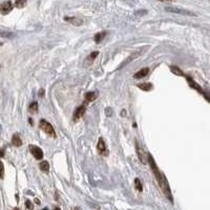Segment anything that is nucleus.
Here are the masks:
<instances>
[{"instance_id": "obj_18", "label": "nucleus", "mask_w": 210, "mask_h": 210, "mask_svg": "<svg viewBox=\"0 0 210 210\" xmlns=\"http://www.w3.org/2000/svg\"><path fill=\"white\" fill-rule=\"evenodd\" d=\"M29 110L31 113H37L38 111V103L37 102H32L31 105L29 106Z\"/></svg>"}, {"instance_id": "obj_19", "label": "nucleus", "mask_w": 210, "mask_h": 210, "mask_svg": "<svg viewBox=\"0 0 210 210\" xmlns=\"http://www.w3.org/2000/svg\"><path fill=\"white\" fill-rule=\"evenodd\" d=\"M4 178V166L3 163L0 161V179H3Z\"/></svg>"}, {"instance_id": "obj_11", "label": "nucleus", "mask_w": 210, "mask_h": 210, "mask_svg": "<svg viewBox=\"0 0 210 210\" xmlns=\"http://www.w3.org/2000/svg\"><path fill=\"white\" fill-rule=\"evenodd\" d=\"M12 144L14 146H17V147H19V146L22 145V140H21V138H20L19 134H15L13 136V138H12Z\"/></svg>"}, {"instance_id": "obj_7", "label": "nucleus", "mask_w": 210, "mask_h": 210, "mask_svg": "<svg viewBox=\"0 0 210 210\" xmlns=\"http://www.w3.org/2000/svg\"><path fill=\"white\" fill-rule=\"evenodd\" d=\"M137 144V152H138V158H139V160H140L142 163H146L147 162V160H146V154H145V151L143 150V148H141V146L140 144H139L138 142L136 143Z\"/></svg>"}, {"instance_id": "obj_5", "label": "nucleus", "mask_w": 210, "mask_h": 210, "mask_svg": "<svg viewBox=\"0 0 210 210\" xmlns=\"http://www.w3.org/2000/svg\"><path fill=\"white\" fill-rule=\"evenodd\" d=\"M13 10V3L11 1H5L0 5V13L2 15H8Z\"/></svg>"}, {"instance_id": "obj_10", "label": "nucleus", "mask_w": 210, "mask_h": 210, "mask_svg": "<svg viewBox=\"0 0 210 210\" xmlns=\"http://www.w3.org/2000/svg\"><path fill=\"white\" fill-rule=\"evenodd\" d=\"M64 20L67 22H70V23L74 24V25H76V26H80L83 23V21H82L81 19L76 18V17H64Z\"/></svg>"}, {"instance_id": "obj_29", "label": "nucleus", "mask_w": 210, "mask_h": 210, "mask_svg": "<svg viewBox=\"0 0 210 210\" xmlns=\"http://www.w3.org/2000/svg\"><path fill=\"white\" fill-rule=\"evenodd\" d=\"M42 210H49V209H47V208H44V209H42Z\"/></svg>"}, {"instance_id": "obj_28", "label": "nucleus", "mask_w": 210, "mask_h": 210, "mask_svg": "<svg viewBox=\"0 0 210 210\" xmlns=\"http://www.w3.org/2000/svg\"><path fill=\"white\" fill-rule=\"evenodd\" d=\"M14 210H20L19 208H15V209H14Z\"/></svg>"}, {"instance_id": "obj_24", "label": "nucleus", "mask_w": 210, "mask_h": 210, "mask_svg": "<svg viewBox=\"0 0 210 210\" xmlns=\"http://www.w3.org/2000/svg\"><path fill=\"white\" fill-rule=\"evenodd\" d=\"M4 151H5V148H4V147L0 148V158L4 157Z\"/></svg>"}, {"instance_id": "obj_14", "label": "nucleus", "mask_w": 210, "mask_h": 210, "mask_svg": "<svg viewBox=\"0 0 210 210\" xmlns=\"http://www.w3.org/2000/svg\"><path fill=\"white\" fill-rule=\"evenodd\" d=\"M138 87L140 90H143L145 92H149L150 90H152V84L151 83H142V84H138Z\"/></svg>"}, {"instance_id": "obj_9", "label": "nucleus", "mask_w": 210, "mask_h": 210, "mask_svg": "<svg viewBox=\"0 0 210 210\" xmlns=\"http://www.w3.org/2000/svg\"><path fill=\"white\" fill-rule=\"evenodd\" d=\"M148 73H149V68L144 67V68H142V69L139 70L138 73H136V74L134 75V79H142V78H144V77L147 76Z\"/></svg>"}, {"instance_id": "obj_30", "label": "nucleus", "mask_w": 210, "mask_h": 210, "mask_svg": "<svg viewBox=\"0 0 210 210\" xmlns=\"http://www.w3.org/2000/svg\"><path fill=\"white\" fill-rule=\"evenodd\" d=\"M0 45H1V43H0Z\"/></svg>"}, {"instance_id": "obj_21", "label": "nucleus", "mask_w": 210, "mask_h": 210, "mask_svg": "<svg viewBox=\"0 0 210 210\" xmlns=\"http://www.w3.org/2000/svg\"><path fill=\"white\" fill-rule=\"evenodd\" d=\"M98 55H99V52H93V54L90 55V57H88V60H90V61L95 60V59L98 57Z\"/></svg>"}, {"instance_id": "obj_26", "label": "nucleus", "mask_w": 210, "mask_h": 210, "mask_svg": "<svg viewBox=\"0 0 210 210\" xmlns=\"http://www.w3.org/2000/svg\"><path fill=\"white\" fill-rule=\"evenodd\" d=\"M159 1H162V2H168V1H173V0H159Z\"/></svg>"}, {"instance_id": "obj_27", "label": "nucleus", "mask_w": 210, "mask_h": 210, "mask_svg": "<svg viewBox=\"0 0 210 210\" xmlns=\"http://www.w3.org/2000/svg\"><path fill=\"white\" fill-rule=\"evenodd\" d=\"M55 210H61L60 208H58V207H57V208H55Z\"/></svg>"}, {"instance_id": "obj_2", "label": "nucleus", "mask_w": 210, "mask_h": 210, "mask_svg": "<svg viewBox=\"0 0 210 210\" xmlns=\"http://www.w3.org/2000/svg\"><path fill=\"white\" fill-rule=\"evenodd\" d=\"M97 149H98V151H99V154H102V156H104V157L108 156V150H107V147H106V144H105L104 139L100 138L99 140H98Z\"/></svg>"}, {"instance_id": "obj_1", "label": "nucleus", "mask_w": 210, "mask_h": 210, "mask_svg": "<svg viewBox=\"0 0 210 210\" xmlns=\"http://www.w3.org/2000/svg\"><path fill=\"white\" fill-rule=\"evenodd\" d=\"M39 127H40L41 130L44 131L45 134H47L49 136L52 137V138H56V132H55V129L52 128L51 123H49L46 120L42 119V120L39 122Z\"/></svg>"}, {"instance_id": "obj_6", "label": "nucleus", "mask_w": 210, "mask_h": 210, "mask_svg": "<svg viewBox=\"0 0 210 210\" xmlns=\"http://www.w3.org/2000/svg\"><path fill=\"white\" fill-rule=\"evenodd\" d=\"M85 110H86L85 105H80L74 113V121H78L80 118L83 117L84 113H85Z\"/></svg>"}, {"instance_id": "obj_20", "label": "nucleus", "mask_w": 210, "mask_h": 210, "mask_svg": "<svg viewBox=\"0 0 210 210\" xmlns=\"http://www.w3.org/2000/svg\"><path fill=\"white\" fill-rule=\"evenodd\" d=\"M171 70H172L174 74H177V75H184L183 73L180 70V68L179 67H177V66H171Z\"/></svg>"}, {"instance_id": "obj_8", "label": "nucleus", "mask_w": 210, "mask_h": 210, "mask_svg": "<svg viewBox=\"0 0 210 210\" xmlns=\"http://www.w3.org/2000/svg\"><path fill=\"white\" fill-rule=\"evenodd\" d=\"M183 76L185 77V78H186V79H187V81H188L189 85H190V86H191V87H192V88H195V90H198V92H200V93H203V95H204V96H205V97H206V99H208V98H207V96H206V93H205L204 92H203V90H202V88H201V87H200V86H198V84H197V83H195V81H193V80H191V79H190V77L186 76V75H183Z\"/></svg>"}, {"instance_id": "obj_22", "label": "nucleus", "mask_w": 210, "mask_h": 210, "mask_svg": "<svg viewBox=\"0 0 210 210\" xmlns=\"http://www.w3.org/2000/svg\"><path fill=\"white\" fill-rule=\"evenodd\" d=\"M12 33H5V32H0V37H12Z\"/></svg>"}, {"instance_id": "obj_4", "label": "nucleus", "mask_w": 210, "mask_h": 210, "mask_svg": "<svg viewBox=\"0 0 210 210\" xmlns=\"http://www.w3.org/2000/svg\"><path fill=\"white\" fill-rule=\"evenodd\" d=\"M29 150H31V152L33 154V156H34V158H35L36 160H41L43 158L42 149H41L40 147H38V146L31 145V146H29Z\"/></svg>"}, {"instance_id": "obj_16", "label": "nucleus", "mask_w": 210, "mask_h": 210, "mask_svg": "<svg viewBox=\"0 0 210 210\" xmlns=\"http://www.w3.org/2000/svg\"><path fill=\"white\" fill-rule=\"evenodd\" d=\"M134 187H136V189L138 191H143V184L141 183V180L140 179H138L137 178L136 180H134Z\"/></svg>"}, {"instance_id": "obj_3", "label": "nucleus", "mask_w": 210, "mask_h": 210, "mask_svg": "<svg viewBox=\"0 0 210 210\" xmlns=\"http://www.w3.org/2000/svg\"><path fill=\"white\" fill-rule=\"evenodd\" d=\"M165 11L170 13H175V14H181V15H188V16H195V13L189 12V11L186 10H182V8H172V6H166Z\"/></svg>"}, {"instance_id": "obj_12", "label": "nucleus", "mask_w": 210, "mask_h": 210, "mask_svg": "<svg viewBox=\"0 0 210 210\" xmlns=\"http://www.w3.org/2000/svg\"><path fill=\"white\" fill-rule=\"evenodd\" d=\"M98 97V93L97 92H88L85 95V100L87 102H93L97 99Z\"/></svg>"}, {"instance_id": "obj_13", "label": "nucleus", "mask_w": 210, "mask_h": 210, "mask_svg": "<svg viewBox=\"0 0 210 210\" xmlns=\"http://www.w3.org/2000/svg\"><path fill=\"white\" fill-rule=\"evenodd\" d=\"M106 35H107V32H100V33H97L95 35V37H93V40H95L96 43H100L104 39Z\"/></svg>"}, {"instance_id": "obj_25", "label": "nucleus", "mask_w": 210, "mask_h": 210, "mask_svg": "<svg viewBox=\"0 0 210 210\" xmlns=\"http://www.w3.org/2000/svg\"><path fill=\"white\" fill-rule=\"evenodd\" d=\"M44 90H39V97H44Z\"/></svg>"}, {"instance_id": "obj_15", "label": "nucleus", "mask_w": 210, "mask_h": 210, "mask_svg": "<svg viewBox=\"0 0 210 210\" xmlns=\"http://www.w3.org/2000/svg\"><path fill=\"white\" fill-rule=\"evenodd\" d=\"M39 167H40V169L43 171V172H49V162H47V161L41 162V163L39 164Z\"/></svg>"}, {"instance_id": "obj_23", "label": "nucleus", "mask_w": 210, "mask_h": 210, "mask_svg": "<svg viewBox=\"0 0 210 210\" xmlns=\"http://www.w3.org/2000/svg\"><path fill=\"white\" fill-rule=\"evenodd\" d=\"M25 204H26V207H27V209L32 210V209L34 208V205H33V204H32V203H31V201H29V200H27L26 202H25Z\"/></svg>"}, {"instance_id": "obj_17", "label": "nucleus", "mask_w": 210, "mask_h": 210, "mask_svg": "<svg viewBox=\"0 0 210 210\" xmlns=\"http://www.w3.org/2000/svg\"><path fill=\"white\" fill-rule=\"evenodd\" d=\"M26 5V0H16L15 6L17 8H22Z\"/></svg>"}]
</instances>
